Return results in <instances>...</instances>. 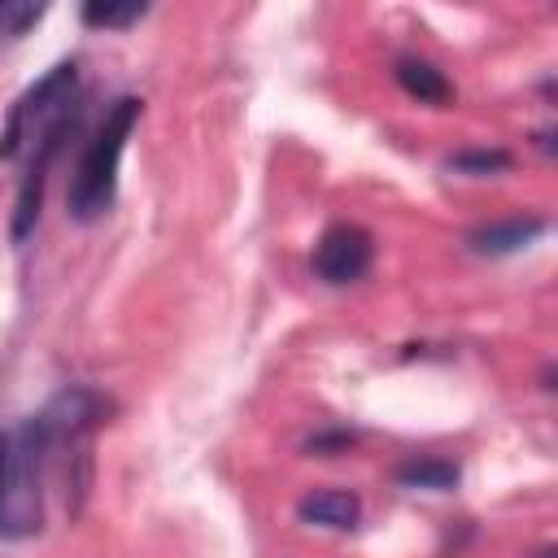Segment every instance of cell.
Segmentation results:
<instances>
[{
	"instance_id": "cell-10",
	"label": "cell",
	"mask_w": 558,
	"mask_h": 558,
	"mask_svg": "<svg viewBox=\"0 0 558 558\" xmlns=\"http://www.w3.org/2000/svg\"><path fill=\"white\" fill-rule=\"evenodd\" d=\"M506 166H510L506 148H466V153L449 157V170H458V174H497Z\"/></svg>"
},
{
	"instance_id": "cell-8",
	"label": "cell",
	"mask_w": 558,
	"mask_h": 558,
	"mask_svg": "<svg viewBox=\"0 0 558 558\" xmlns=\"http://www.w3.org/2000/svg\"><path fill=\"white\" fill-rule=\"evenodd\" d=\"M397 484L401 488H432V493H445L458 484V466L449 458H410L397 466Z\"/></svg>"
},
{
	"instance_id": "cell-1",
	"label": "cell",
	"mask_w": 558,
	"mask_h": 558,
	"mask_svg": "<svg viewBox=\"0 0 558 558\" xmlns=\"http://www.w3.org/2000/svg\"><path fill=\"white\" fill-rule=\"evenodd\" d=\"M74 105H78V65L57 61L48 74H39L13 100V109L0 126V161H22L13 227H9L13 244H22L39 222L48 170H52L65 135L74 131Z\"/></svg>"
},
{
	"instance_id": "cell-4",
	"label": "cell",
	"mask_w": 558,
	"mask_h": 558,
	"mask_svg": "<svg viewBox=\"0 0 558 558\" xmlns=\"http://www.w3.org/2000/svg\"><path fill=\"white\" fill-rule=\"evenodd\" d=\"M371 262H375V240L357 222H336L314 244V275L331 288L357 283L371 270Z\"/></svg>"
},
{
	"instance_id": "cell-5",
	"label": "cell",
	"mask_w": 558,
	"mask_h": 558,
	"mask_svg": "<svg viewBox=\"0 0 558 558\" xmlns=\"http://www.w3.org/2000/svg\"><path fill=\"white\" fill-rule=\"evenodd\" d=\"M296 514H301V523H318V527L344 532V527H357L362 501L353 493H344V488H318V493L296 501Z\"/></svg>"
},
{
	"instance_id": "cell-13",
	"label": "cell",
	"mask_w": 558,
	"mask_h": 558,
	"mask_svg": "<svg viewBox=\"0 0 558 558\" xmlns=\"http://www.w3.org/2000/svg\"><path fill=\"white\" fill-rule=\"evenodd\" d=\"M536 558H554V549H541V554H536Z\"/></svg>"
},
{
	"instance_id": "cell-3",
	"label": "cell",
	"mask_w": 558,
	"mask_h": 558,
	"mask_svg": "<svg viewBox=\"0 0 558 558\" xmlns=\"http://www.w3.org/2000/svg\"><path fill=\"white\" fill-rule=\"evenodd\" d=\"M144 113V100L140 96H118L105 118L96 122V131L87 135L83 153H78V166L70 174V187H65V205H70V218L78 222H96L113 209V196H118V170H122V153H126V140L135 131Z\"/></svg>"
},
{
	"instance_id": "cell-14",
	"label": "cell",
	"mask_w": 558,
	"mask_h": 558,
	"mask_svg": "<svg viewBox=\"0 0 558 558\" xmlns=\"http://www.w3.org/2000/svg\"><path fill=\"white\" fill-rule=\"evenodd\" d=\"M0 449H4V436H0Z\"/></svg>"
},
{
	"instance_id": "cell-7",
	"label": "cell",
	"mask_w": 558,
	"mask_h": 558,
	"mask_svg": "<svg viewBox=\"0 0 558 558\" xmlns=\"http://www.w3.org/2000/svg\"><path fill=\"white\" fill-rule=\"evenodd\" d=\"M397 83L405 96H414L418 105H449L453 100V83L432 65V61H418V57H401L392 65Z\"/></svg>"
},
{
	"instance_id": "cell-6",
	"label": "cell",
	"mask_w": 558,
	"mask_h": 558,
	"mask_svg": "<svg viewBox=\"0 0 558 558\" xmlns=\"http://www.w3.org/2000/svg\"><path fill=\"white\" fill-rule=\"evenodd\" d=\"M541 231H545V218H506V222H488V227L471 231L466 244H471L475 253L501 257V253H519V248L532 244Z\"/></svg>"
},
{
	"instance_id": "cell-2",
	"label": "cell",
	"mask_w": 558,
	"mask_h": 558,
	"mask_svg": "<svg viewBox=\"0 0 558 558\" xmlns=\"http://www.w3.org/2000/svg\"><path fill=\"white\" fill-rule=\"evenodd\" d=\"M52 475H57V449H52V427L39 410L22 418L0 449V536L4 541H22L44 527V497Z\"/></svg>"
},
{
	"instance_id": "cell-12",
	"label": "cell",
	"mask_w": 558,
	"mask_h": 558,
	"mask_svg": "<svg viewBox=\"0 0 558 558\" xmlns=\"http://www.w3.org/2000/svg\"><path fill=\"white\" fill-rule=\"evenodd\" d=\"M349 445H353L349 432H323L310 440V453H331V449H349Z\"/></svg>"
},
{
	"instance_id": "cell-9",
	"label": "cell",
	"mask_w": 558,
	"mask_h": 558,
	"mask_svg": "<svg viewBox=\"0 0 558 558\" xmlns=\"http://www.w3.org/2000/svg\"><path fill=\"white\" fill-rule=\"evenodd\" d=\"M148 13V4L144 0H87L83 4V22L87 26H100V31H118V26H131V22H140Z\"/></svg>"
},
{
	"instance_id": "cell-11",
	"label": "cell",
	"mask_w": 558,
	"mask_h": 558,
	"mask_svg": "<svg viewBox=\"0 0 558 558\" xmlns=\"http://www.w3.org/2000/svg\"><path fill=\"white\" fill-rule=\"evenodd\" d=\"M44 9L39 4H13V0H0V44L4 39H17L31 22H39Z\"/></svg>"
}]
</instances>
